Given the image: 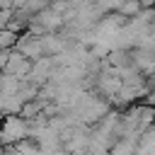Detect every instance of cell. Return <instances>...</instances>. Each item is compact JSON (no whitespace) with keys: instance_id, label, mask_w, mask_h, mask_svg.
Returning a JSON list of instances; mask_svg holds the SVG:
<instances>
[{"instance_id":"obj_1","label":"cell","mask_w":155,"mask_h":155,"mask_svg":"<svg viewBox=\"0 0 155 155\" xmlns=\"http://www.w3.org/2000/svg\"><path fill=\"white\" fill-rule=\"evenodd\" d=\"M0 65H2V73L5 75H15V78H29L31 68H34V61L22 56L17 48L15 51H2V58H0Z\"/></svg>"},{"instance_id":"obj_2","label":"cell","mask_w":155,"mask_h":155,"mask_svg":"<svg viewBox=\"0 0 155 155\" xmlns=\"http://www.w3.org/2000/svg\"><path fill=\"white\" fill-rule=\"evenodd\" d=\"M17 51H19L22 56L31 58V61H39V58H44V56H46V53H44V46H41V36H39V34H34V31H24V34L19 36Z\"/></svg>"},{"instance_id":"obj_3","label":"cell","mask_w":155,"mask_h":155,"mask_svg":"<svg viewBox=\"0 0 155 155\" xmlns=\"http://www.w3.org/2000/svg\"><path fill=\"white\" fill-rule=\"evenodd\" d=\"M19 36H22V34H17V31H12V29H2V31H0V48H2V51H15L17 44H19Z\"/></svg>"},{"instance_id":"obj_4","label":"cell","mask_w":155,"mask_h":155,"mask_svg":"<svg viewBox=\"0 0 155 155\" xmlns=\"http://www.w3.org/2000/svg\"><path fill=\"white\" fill-rule=\"evenodd\" d=\"M116 12H121L124 17L133 19L136 15H140V12H143V2H140V0H124V2H121V7H119Z\"/></svg>"}]
</instances>
